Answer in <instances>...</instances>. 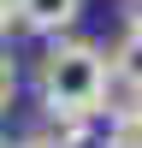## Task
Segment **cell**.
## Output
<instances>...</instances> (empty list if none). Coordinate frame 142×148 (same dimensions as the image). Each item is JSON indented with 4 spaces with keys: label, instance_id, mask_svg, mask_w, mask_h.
I'll return each mask as SVG.
<instances>
[{
    "label": "cell",
    "instance_id": "5b68a950",
    "mask_svg": "<svg viewBox=\"0 0 142 148\" xmlns=\"http://www.w3.org/2000/svg\"><path fill=\"white\" fill-rule=\"evenodd\" d=\"M12 101H18V59L0 53V119L12 113Z\"/></svg>",
    "mask_w": 142,
    "mask_h": 148
},
{
    "label": "cell",
    "instance_id": "3957f363",
    "mask_svg": "<svg viewBox=\"0 0 142 148\" xmlns=\"http://www.w3.org/2000/svg\"><path fill=\"white\" fill-rule=\"evenodd\" d=\"M101 136V119H83V113H47L42 107V130H36V142L42 148H89Z\"/></svg>",
    "mask_w": 142,
    "mask_h": 148
},
{
    "label": "cell",
    "instance_id": "ba28073f",
    "mask_svg": "<svg viewBox=\"0 0 142 148\" xmlns=\"http://www.w3.org/2000/svg\"><path fill=\"white\" fill-rule=\"evenodd\" d=\"M12 24H18V12H12V0H0V36H6Z\"/></svg>",
    "mask_w": 142,
    "mask_h": 148
},
{
    "label": "cell",
    "instance_id": "52a82bcc",
    "mask_svg": "<svg viewBox=\"0 0 142 148\" xmlns=\"http://www.w3.org/2000/svg\"><path fill=\"white\" fill-rule=\"evenodd\" d=\"M118 18H124V30H142V0H118Z\"/></svg>",
    "mask_w": 142,
    "mask_h": 148
},
{
    "label": "cell",
    "instance_id": "6da1fadb",
    "mask_svg": "<svg viewBox=\"0 0 142 148\" xmlns=\"http://www.w3.org/2000/svg\"><path fill=\"white\" fill-rule=\"evenodd\" d=\"M36 95L47 113H83L106 119L113 113V71H106V47L89 36H53L36 59Z\"/></svg>",
    "mask_w": 142,
    "mask_h": 148
},
{
    "label": "cell",
    "instance_id": "7a4b0ae2",
    "mask_svg": "<svg viewBox=\"0 0 142 148\" xmlns=\"http://www.w3.org/2000/svg\"><path fill=\"white\" fill-rule=\"evenodd\" d=\"M12 12H18V30L53 42V36H71V30H77L83 0H12Z\"/></svg>",
    "mask_w": 142,
    "mask_h": 148
},
{
    "label": "cell",
    "instance_id": "9c48e42d",
    "mask_svg": "<svg viewBox=\"0 0 142 148\" xmlns=\"http://www.w3.org/2000/svg\"><path fill=\"white\" fill-rule=\"evenodd\" d=\"M0 148H42V142H36V136H24V142H0Z\"/></svg>",
    "mask_w": 142,
    "mask_h": 148
},
{
    "label": "cell",
    "instance_id": "277c9868",
    "mask_svg": "<svg viewBox=\"0 0 142 148\" xmlns=\"http://www.w3.org/2000/svg\"><path fill=\"white\" fill-rule=\"evenodd\" d=\"M106 71H113V89H124V95L142 89V30H124L106 47Z\"/></svg>",
    "mask_w": 142,
    "mask_h": 148
},
{
    "label": "cell",
    "instance_id": "8992f818",
    "mask_svg": "<svg viewBox=\"0 0 142 148\" xmlns=\"http://www.w3.org/2000/svg\"><path fill=\"white\" fill-rule=\"evenodd\" d=\"M113 113H118V119H124V125L142 136V89H136V95H124V101H113Z\"/></svg>",
    "mask_w": 142,
    "mask_h": 148
}]
</instances>
